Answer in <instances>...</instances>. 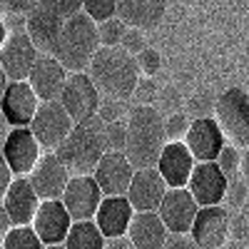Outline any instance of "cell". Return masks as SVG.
I'll use <instances>...</instances> for the list:
<instances>
[{
  "mask_svg": "<svg viewBox=\"0 0 249 249\" xmlns=\"http://www.w3.org/2000/svg\"><path fill=\"white\" fill-rule=\"evenodd\" d=\"M170 142L164 130V112L155 105H137L127 115V157L140 167H157L164 144Z\"/></svg>",
  "mask_w": 249,
  "mask_h": 249,
  "instance_id": "cell-1",
  "label": "cell"
},
{
  "mask_svg": "<svg viewBox=\"0 0 249 249\" xmlns=\"http://www.w3.org/2000/svg\"><path fill=\"white\" fill-rule=\"evenodd\" d=\"M88 72L102 95L130 100L140 82V62H137V55L127 53L122 45H115V48L102 45L95 53Z\"/></svg>",
  "mask_w": 249,
  "mask_h": 249,
  "instance_id": "cell-2",
  "label": "cell"
},
{
  "mask_svg": "<svg viewBox=\"0 0 249 249\" xmlns=\"http://www.w3.org/2000/svg\"><path fill=\"white\" fill-rule=\"evenodd\" d=\"M105 120L100 115L75 122L72 132L62 140L55 155L70 167L75 175H92L102 155L107 152V135H105Z\"/></svg>",
  "mask_w": 249,
  "mask_h": 249,
  "instance_id": "cell-3",
  "label": "cell"
},
{
  "mask_svg": "<svg viewBox=\"0 0 249 249\" xmlns=\"http://www.w3.org/2000/svg\"><path fill=\"white\" fill-rule=\"evenodd\" d=\"M100 48V23L82 10L65 20L53 55L68 68V72H88Z\"/></svg>",
  "mask_w": 249,
  "mask_h": 249,
  "instance_id": "cell-4",
  "label": "cell"
},
{
  "mask_svg": "<svg viewBox=\"0 0 249 249\" xmlns=\"http://www.w3.org/2000/svg\"><path fill=\"white\" fill-rule=\"evenodd\" d=\"M214 117L232 144L249 147V95L242 88H227L217 97Z\"/></svg>",
  "mask_w": 249,
  "mask_h": 249,
  "instance_id": "cell-5",
  "label": "cell"
},
{
  "mask_svg": "<svg viewBox=\"0 0 249 249\" xmlns=\"http://www.w3.org/2000/svg\"><path fill=\"white\" fill-rule=\"evenodd\" d=\"M30 127L35 132V137L40 140V144H43V150H55L57 144L65 140L72 127H75V120L72 115L68 112V107L57 100H45L40 102V107L30 122Z\"/></svg>",
  "mask_w": 249,
  "mask_h": 249,
  "instance_id": "cell-6",
  "label": "cell"
},
{
  "mask_svg": "<svg viewBox=\"0 0 249 249\" xmlns=\"http://www.w3.org/2000/svg\"><path fill=\"white\" fill-rule=\"evenodd\" d=\"M40 50L33 43V37L28 35V30H13L5 35L3 48H0V68L5 70V75L10 80H28L35 60H37Z\"/></svg>",
  "mask_w": 249,
  "mask_h": 249,
  "instance_id": "cell-7",
  "label": "cell"
},
{
  "mask_svg": "<svg viewBox=\"0 0 249 249\" xmlns=\"http://www.w3.org/2000/svg\"><path fill=\"white\" fill-rule=\"evenodd\" d=\"M60 102L68 107L72 120L80 122V120H88V117L97 115L102 97H100V88L95 85L90 72H70L65 88H62Z\"/></svg>",
  "mask_w": 249,
  "mask_h": 249,
  "instance_id": "cell-8",
  "label": "cell"
},
{
  "mask_svg": "<svg viewBox=\"0 0 249 249\" xmlns=\"http://www.w3.org/2000/svg\"><path fill=\"white\" fill-rule=\"evenodd\" d=\"M43 144L35 137L30 124H23V127H10L3 142V157L8 160V164L15 170V175H30L33 167L37 164V160Z\"/></svg>",
  "mask_w": 249,
  "mask_h": 249,
  "instance_id": "cell-9",
  "label": "cell"
},
{
  "mask_svg": "<svg viewBox=\"0 0 249 249\" xmlns=\"http://www.w3.org/2000/svg\"><path fill=\"white\" fill-rule=\"evenodd\" d=\"M72 222L75 219L68 212V207L62 199H43L35 219H33V227L37 230L40 239L45 242V247L57 249V247H65V239H68Z\"/></svg>",
  "mask_w": 249,
  "mask_h": 249,
  "instance_id": "cell-10",
  "label": "cell"
},
{
  "mask_svg": "<svg viewBox=\"0 0 249 249\" xmlns=\"http://www.w3.org/2000/svg\"><path fill=\"white\" fill-rule=\"evenodd\" d=\"M28 177L35 187V192L40 195V199H62L70 182V167L53 150L37 160V164Z\"/></svg>",
  "mask_w": 249,
  "mask_h": 249,
  "instance_id": "cell-11",
  "label": "cell"
},
{
  "mask_svg": "<svg viewBox=\"0 0 249 249\" xmlns=\"http://www.w3.org/2000/svg\"><path fill=\"white\" fill-rule=\"evenodd\" d=\"M0 107H3V117L10 127H23V124L33 122L40 107V97L28 80H10L3 90Z\"/></svg>",
  "mask_w": 249,
  "mask_h": 249,
  "instance_id": "cell-12",
  "label": "cell"
},
{
  "mask_svg": "<svg viewBox=\"0 0 249 249\" xmlns=\"http://www.w3.org/2000/svg\"><path fill=\"white\" fill-rule=\"evenodd\" d=\"M230 212L222 204H204L199 207V212L192 224V237L197 247L202 249H217L227 247L230 242Z\"/></svg>",
  "mask_w": 249,
  "mask_h": 249,
  "instance_id": "cell-13",
  "label": "cell"
},
{
  "mask_svg": "<svg viewBox=\"0 0 249 249\" xmlns=\"http://www.w3.org/2000/svg\"><path fill=\"white\" fill-rule=\"evenodd\" d=\"M102 197H105V192H102L95 175H75L68 182L62 202H65L72 219H95Z\"/></svg>",
  "mask_w": 249,
  "mask_h": 249,
  "instance_id": "cell-14",
  "label": "cell"
},
{
  "mask_svg": "<svg viewBox=\"0 0 249 249\" xmlns=\"http://www.w3.org/2000/svg\"><path fill=\"white\" fill-rule=\"evenodd\" d=\"M227 184H230V177L222 172L217 160L197 162L195 170H192L190 182H187V187H190V192L199 202V207H204V204H222L224 195H227Z\"/></svg>",
  "mask_w": 249,
  "mask_h": 249,
  "instance_id": "cell-15",
  "label": "cell"
},
{
  "mask_svg": "<svg viewBox=\"0 0 249 249\" xmlns=\"http://www.w3.org/2000/svg\"><path fill=\"white\" fill-rule=\"evenodd\" d=\"M157 212L170 232H192L195 217L199 212V202L190 192V187H170Z\"/></svg>",
  "mask_w": 249,
  "mask_h": 249,
  "instance_id": "cell-16",
  "label": "cell"
},
{
  "mask_svg": "<svg viewBox=\"0 0 249 249\" xmlns=\"http://www.w3.org/2000/svg\"><path fill=\"white\" fill-rule=\"evenodd\" d=\"M167 190H170V184L157 167H140L135 170L127 197L137 212H157Z\"/></svg>",
  "mask_w": 249,
  "mask_h": 249,
  "instance_id": "cell-17",
  "label": "cell"
},
{
  "mask_svg": "<svg viewBox=\"0 0 249 249\" xmlns=\"http://www.w3.org/2000/svg\"><path fill=\"white\" fill-rule=\"evenodd\" d=\"M187 147L195 155L197 162L217 160L222 147L227 144V135L217 117H195L190 124V132L184 137Z\"/></svg>",
  "mask_w": 249,
  "mask_h": 249,
  "instance_id": "cell-18",
  "label": "cell"
},
{
  "mask_svg": "<svg viewBox=\"0 0 249 249\" xmlns=\"http://www.w3.org/2000/svg\"><path fill=\"white\" fill-rule=\"evenodd\" d=\"M135 164L127 157V152H112L107 150L102 155V160L95 167V179L100 182L102 192L105 195H127L132 177H135Z\"/></svg>",
  "mask_w": 249,
  "mask_h": 249,
  "instance_id": "cell-19",
  "label": "cell"
},
{
  "mask_svg": "<svg viewBox=\"0 0 249 249\" xmlns=\"http://www.w3.org/2000/svg\"><path fill=\"white\" fill-rule=\"evenodd\" d=\"M68 75H70L68 68L62 65L53 53H40L28 82L37 92L40 102H45V100H57L62 95V88H65V82H68Z\"/></svg>",
  "mask_w": 249,
  "mask_h": 249,
  "instance_id": "cell-20",
  "label": "cell"
},
{
  "mask_svg": "<svg viewBox=\"0 0 249 249\" xmlns=\"http://www.w3.org/2000/svg\"><path fill=\"white\" fill-rule=\"evenodd\" d=\"M40 195L35 192V187L28 175H18L13 184L3 192V207L8 214L13 217L15 224H33L37 210H40Z\"/></svg>",
  "mask_w": 249,
  "mask_h": 249,
  "instance_id": "cell-21",
  "label": "cell"
},
{
  "mask_svg": "<svg viewBox=\"0 0 249 249\" xmlns=\"http://www.w3.org/2000/svg\"><path fill=\"white\" fill-rule=\"evenodd\" d=\"M195 164H197V160L190 152V147H187V142L184 140H170L164 144L162 155H160L157 170L162 172V177L167 179L170 187H187Z\"/></svg>",
  "mask_w": 249,
  "mask_h": 249,
  "instance_id": "cell-22",
  "label": "cell"
},
{
  "mask_svg": "<svg viewBox=\"0 0 249 249\" xmlns=\"http://www.w3.org/2000/svg\"><path fill=\"white\" fill-rule=\"evenodd\" d=\"M135 212L137 210L132 207L127 195H105L100 202L97 214H95V222L107 239V237H117V234H127Z\"/></svg>",
  "mask_w": 249,
  "mask_h": 249,
  "instance_id": "cell-23",
  "label": "cell"
},
{
  "mask_svg": "<svg viewBox=\"0 0 249 249\" xmlns=\"http://www.w3.org/2000/svg\"><path fill=\"white\" fill-rule=\"evenodd\" d=\"M62 25H65V18L48 10L45 5H37L33 13H28L25 20V30L33 37V43L37 45L40 53H53L57 45V37L62 33Z\"/></svg>",
  "mask_w": 249,
  "mask_h": 249,
  "instance_id": "cell-24",
  "label": "cell"
},
{
  "mask_svg": "<svg viewBox=\"0 0 249 249\" xmlns=\"http://www.w3.org/2000/svg\"><path fill=\"white\" fill-rule=\"evenodd\" d=\"M135 242V249H160L167 242V224L160 217V212H135L130 232Z\"/></svg>",
  "mask_w": 249,
  "mask_h": 249,
  "instance_id": "cell-25",
  "label": "cell"
},
{
  "mask_svg": "<svg viewBox=\"0 0 249 249\" xmlns=\"http://www.w3.org/2000/svg\"><path fill=\"white\" fill-rule=\"evenodd\" d=\"M167 10V0H117V15L132 28L152 30Z\"/></svg>",
  "mask_w": 249,
  "mask_h": 249,
  "instance_id": "cell-26",
  "label": "cell"
},
{
  "mask_svg": "<svg viewBox=\"0 0 249 249\" xmlns=\"http://www.w3.org/2000/svg\"><path fill=\"white\" fill-rule=\"evenodd\" d=\"M100 247H105V234L97 227V222L75 219L65 239V249H100Z\"/></svg>",
  "mask_w": 249,
  "mask_h": 249,
  "instance_id": "cell-27",
  "label": "cell"
},
{
  "mask_svg": "<svg viewBox=\"0 0 249 249\" xmlns=\"http://www.w3.org/2000/svg\"><path fill=\"white\" fill-rule=\"evenodd\" d=\"M0 242H3L0 244L3 249H43L45 247V242L40 239L33 224H15Z\"/></svg>",
  "mask_w": 249,
  "mask_h": 249,
  "instance_id": "cell-28",
  "label": "cell"
},
{
  "mask_svg": "<svg viewBox=\"0 0 249 249\" xmlns=\"http://www.w3.org/2000/svg\"><path fill=\"white\" fill-rule=\"evenodd\" d=\"M127 28H130V25L124 23L120 15L102 20V23H100V43H102V45H110V48L120 45L122 37H124V33H127Z\"/></svg>",
  "mask_w": 249,
  "mask_h": 249,
  "instance_id": "cell-29",
  "label": "cell"
},
{
  "mask_svg": "<svg viewBox=\"0 0 249 249\" xmlns=\"http://www.w3.org/2000/svg\"><path fill=\"white\" fill-rule=\"evenodd\" d=\"M214 110H217V97L210 90L195 92L187 100V112H190V117H212Z\"/></svg>",
  "mask_w": 249,
  "mask_h": 249,
  "instance_id": "cell-30",
  "label": "cell"
},
{
  "mask_svg": "<svg viewBox=\"0 0 249 249\" xmlns=\"http://www.w3.org/2000/svg\"><path fill=\"white\" fill-rule=\"evenodd\" d=\"M105 135H107V150L124 152V147H127V120L107 122L105 124Z\"/></svg>",
  "mask_w": 249,
  "mask_h": 249,
  "instance_id": "cell-31",
  "label": "cell"
},
{
  "mask_svg": "<svg viewBox=\"0 0 249 249\" xmlns=\"http://www.w3.org/2000/svg\"><path fill=\"white\" fill-rule=\"evenodd\" d=\"M190 112H170L167 117H164V130H167V137L170 140H184L187 132H190Z\"/></svg>",
  "mask_w": 249,
  "mask_h": 249,
  "instance_id": "cell-32",
  "label": "cell"
},
{
  "mask_svg": "<svg viewBox=\"0 0 249 249\" xmlns=\"http://www.w3.org/2000/svg\"><path fill=\"white\" fill-rule=\"evenodd\" d=\"M247 197H249V179L244 177V175H237V177H232L230 179V184H227V195H224V202L227 204H232V207H239L247 202Z\"/></svg>",
  "mask_w": 249,
  "mask_h": 249,
  "instance_id": "cell-33",
  "label": "cell"
},
{
  "mask_svg": "<svg viewBox=\"0 0 249 249\" xmlns=\"http://www.w3.org/2000/svg\"><path fill=\"white\" fill-rule=\"evenodd\" d=\"M217 162H219L222 172L230 177V179L237 177V175H242V172H239V167H242V155H239V150L234 147V144H224L222 152H219V157H217Z\"/></svg>",
  "mask_w": 249,
  "mask_h": 249,
  "instance_id": "cell-34",
  "label": "cell"
},
{
  "mask_svg": "<svg viewBox=\"0 0 249 249\" xmlns=\"http://www.w3.org/2000/svg\"><path fill=\"white\" fill-rule=\"evenodd\" d=\"M82 10L90 18H95L97 23H102V20L117 15V0H85V8Z\"/></svg>",
  "mask_w": 249,
  "mask_h": 249,
  "instance_id": "cell-35",
  "label": "cell"
},
{
  "mask_svg": "<svg viewBox=\"0 0 249 249\" xmlns=\"http://www.w3.org/2000/svg\"><path fill=\"white\" fill-rule=\"evenodd\" d=\"M157 95H160V88H157V82L150 77V75H144L140 77L137 82V88H135V100H137V105H155L157 102Z\"/></svg>",
  "mask_w": 249,
  "mask_h": 249,
  "instance_id": "cell-36",
  "label": "cell"
},
{
  "mask_svg": "<svg viewBox=\"0 0 249 249\" xmlns=\"http://www.w3.org/2000/svg\"><path fill=\"white\" fill-rule=\"evenodd\" d=\"M40 5H45L48 10L62 15V18H72L77 13H82V8H85V0H40Z\"/></svg>",
  "mask_w": 249,
  "mask_h": 249,
  "instance_id": "cell-37",
  "label": "cell"
},
{
  "mask_svg": "<svg viewBox=\"0 0 249 249\" xmlns=\"http://www.w3.org/2000/svg\"><path fill=\"white\" fill-rule=\"evenodd\" d=\"M179 105H182V92L175 88V85H167V88H162L160 90V95H157V107L162 110V112H177L179 110Z\"/></svg>",
  "mask_w": 249,
  "mask_h": 249,
  "instance_id": "cell-38",
  "label": "cell"
},
{
  "mask_svg": "<svg viewBox=\"0 0 249 249\" xmlns=\"http://www.w3.org/2000/svg\"><path fill=\"white\" fill-rule=\"evenodd\" d=\"M122 112H124V105H122V100L120 97H102L100 102V110L97 115L105 120V122H115V120H122Z\"/></svg>",
  "mask_w": 249,
  "mask_h": 249,
  "instance_id": "cell-39",
  "label": "cell"
},
{
  "mask_svg": "<svg viewBox=\"0 0 249 249\" xmlns=\"http://www.w3.org/2000/svg\"><path fill=\"white\" fill-rule=\"evenodd\" d=\"M137 62H140V72H144V75L155 77V75L160 72L162 57H160V53H157V50H152V48H144V50L137 55Z\"/></svg>",
  "mask_w": 249,
  "mask_h": 249,
  "instance_id": "cell-40",
  "label": "cell"
},
{
  "mask_svg": "<svg viewBox=\"0 0 249 249\" xmlns=\"http://www.w3.org/2000/svg\"><path fill=\"white\" fill-rule=\"evenodd\" d=\"M230 237L234 242H239L242 247H249V219H247V214L239 212L230 219Z\"/></svg>",
  "mask_w": 249,
  "mask_h": 249,
  "instance_id": "cell-41",
  "label": "cell"
},
{
  "mask_svg": "<svg viewBox=\"0 0 249 249\" xmlns=\"http://www.w3.org/2000/svg\"><path fill=\"white\" fill-rule=\"evenodd\" d=\"M120 45L127 50V53H132V55H140L144 48H147V40H144V35H142V28H132L130 25Z\"/></svg>",
  "mask_w": 249,
  "mask_h": 249,
  "instance_id": "cell-42",
  "label": "cell"
},
{
  "mask_svg": "<svg viewBox=\"0 0 249 249\" xmlns=\"http://www.w3.org/2000/svg\"><path fill=\"white\" fill-rule=\"evenodd\" d=\"M0 3H3V10H5V13L28 15V13H33V10L40 5V0H0Z\"/></svg>",
  "mask_w": 249,
  "mask_h": 249,
  "instance_id": "cell-43",
  "label": "cell"
},
{
  "mask_svg": "<svg viewBox=\"0 0 249 249\" xmlns=\"http://www.w3.org/2000/svg\"><path fill=\"white\" fill-rule=\"evenodd\" d=\"M164 247H175V249H190V247H197L192 232H170L167 234V242Z\"/></svg>",
  "mask_w": 249,
  "mask_h": 249,
  "instance_id": "cell-44",
  "label": "cell"
},
{
  "mask_svg": "<svg viewBox=\"0 0 249 249\" xmlns=\"http://www.w3.org/2000/svg\"><path fill=\"white\" fill-rule=\"evenodd\" d=\"M18 175H15V170L8 164V160L3 157V162H0V195H3L8 187L13 184V179H15Z\"/></svg>",
  "mask_w": 249,
  "mask_h": 249,
  "instance_id": "cell-45",
  "label": "cell"
},
{
  "mask_svg": "<svg viewBox=\"0 0 249 249\" xmlns=\"http://www.w3.org/2000/svg\"><path fill=\"white\" fill-rule=\"evenodd\" d=\"M135 242L130 234H117V237H107L105 239V249H132Z\"/></svg>",
  "mask_w": 249,
  "mask_h": 249,
  "instance_id": "cell-46",
  "label": "cell"
},
{
  "mask_svg": "<svg viewBox=\"0 0 249 249\" xmlns=\"http://www.w3.org/2000/svg\"><path fill=\"white\" fill-rule=\"evenodd\" d=\"M13 227H15V222H13V217L8 214V210H5V207H0V239H3L10 230H13Z\"/></svg>",
  "mask_w": 249,
  "mask_h": 249,
  "instance_id": "cell-47",
  "label": "cell"
},
{
  "mask_svg": "<svg viewBox=\"0 0 249 249\" xmlns=\"http://www.w3.org/2000/svg\"><path fill=\"white\" fill-rule=\"evenodd\" d=\"M239 172L249 179V147H244V152H242V167H239Z\"/></svg>",
  "mask_w": 249,
  "mask_h": 249,
  "instance_id": "cell-48",
  "label": "cell"
},
{
  "mask_svg": "<svg viewBox=\"0 0 249 249\" xmlns=\"http://www.w3.org/2000/svg\"><path fill=\"white\" fill-rule=\"evenodd\" d=\"M247 57H249V45H247Z\"/></svg>",
  "mask_w": 249,
  "mask_h": 249,
  "instance_id": "cell-49",
  "label": "cell"
}]
</instances>
